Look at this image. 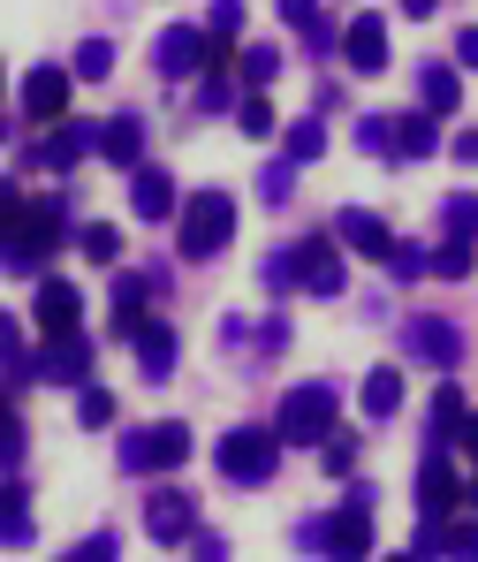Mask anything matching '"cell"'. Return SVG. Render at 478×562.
I'll return each instance as SVG.
<instances>
[{
  "label": "cell",
  "mask_w": 478,
  "mask_h": 562,
  "mask_svg": "<svg viewBox=\"0 0 478 562\" xmlns=\"http://www.w3.org/2000/svg\"><path fill=\"white\" fill-rule=\"evenodd\" d=\"M205 31H213V38H236V31H243V0H213V8H205Z\"/></svg>",
  "instance_id": "74e56055"
},
{
  "label": "cell",
  "mask_w": 478,
  "mask_h": 562,
  "mask_svg": "<svg viewBox=\"0 0 478 562\" xmlns=\"http://www.w3.org/2000/svg\"><path fill=\"white\" fill-rule=\"evenodd\" d=\"M342 61H350L357 77H380L387 69V23L380 15H357V23L342 31Z\"/></svg>",
  "instance_id": "5bb4252c"
},
{
  "label": "cell",
  "mask_w": 478,
  "mask_h": 562,
  "mask_svg": "<svg viewBox=\"0 0 478 562\" xmlns=\"http://www.w3.org/2000/svg\"><path fill=\"white\" fill-rule=\"evenodd\" d=\"M77 77H84V85L114 77V46H106V38H84V46H77Z\"/></svg>",
  "instance_id": "e575fe53"
},
{
  "label": "cell",
  "mask_w": 478,
  "mask_h": 562,
  "mask_svg": "<svg viewBox=\"0 0 478 562\" xmlns=\"http://www.w3.org/2000/svg\"><path fill=\"white\" fill-rule=\"evenodd\" d=\"M236 130H243V137H274V130H282V114H274V99H266V92H251L243 106H236Z\"/></svg>",
  "instance_id": "f1b7e54d"
},
{
  "label": "cell",
  "mask_w": 478,
  "mask_h": 562,
  "mask_svg": "<svg viewBox=\"0 0 478 562\" xmlns=\"http://www.w3.org/2000/svg\"><path fill=\"white\" fill-rule=\"evenodd\" d=\"M38 373H46V387H92V342H84L77 327H69V335H46Z\"/></svg>",
  "instance_id": "30bf717a"
},
{
  "label": "cell",
  "mask_w": 478,
  "mask_h": 562,
  "mask_svg": "<svg viewBox=\"0 0 478 562\" xmlns=\"http://www.w3.org/2000/svg\"><path fill=\"white\" fill-rule=\"evenodd\" d=\"M259 350H288V319H259Z\"/></svg>",
  "instance_id": "681fc988"
},
{
  "label": "cell",
  "mask_w": 478,
  "mask_h": 562,
  "mask_svg": "<svg viewBox=\"0 0 478 562\" xmlns=\"http://www.w3.org/2000/svg\"><path fill=\"white\" fill-rule=\"evenodd\" d=\"M357 145H365V153H395V122L365 114V122H357Z\"/></svg>",
  "instance_id": "7bdbcfd3"
},
{
  "label": "cell",
  "mask_w": 478,
  "mask_h": 562,
  "mask_svg": "<svg viewBox=\"0 0 478 562\" xmlns=\"http://www.w3.org/2000/svg\"><path fill=\"white\" fill-rule=\"evenodd\" d=\"M456 449H464V457H471V464H478V411H471V418H464V434H456Z\"/></svg>",
  "instance_id": "f5cc1de1"
},
{
  "label": "cell",
  "mask_w": 478,
  "mask_h": 562,
  "mask_svg": "<svg viewBox=\"0 0 478 562\" xmlns=\"http://www.w3.org/2000/svg\"><path fill=\"white\" fill-rule=\"evenodd\" d=\"M266 289H274V296H288V289H304V281H296V244H282V251L266 259Z\"/></svg>",
  "instance_id": "8d00e7d4"
},
{
  "label": "cell",
  "mask_w": 478,
  "mask_h": 562,
  "mask_svg": "<svg viewBox=\"0 0 478 562\" xmlns=\"http://www.w3.org/2000/svg\"><path fill=\"white\" fill-rule=\"evenodd\" d=\"M395 153H402V160H433V153H441V114H433V106H425V114H402V122H395Z\"/></svg>",
  "instance_id": "7402d4cb"
},
{
  "label": "cell",
  "mask_w": 478,
  "mask_h": 562,
  "mask_svg": "<svg viewBox=\"0 0 478 562\" xmlns=\"http://www.w3.org/2000/svg\"><path fill=\"white\" fill-rule=\"evenodd\" d=\"M0 471H23V418L0 411Z\"/></svg>",
  "instance_id": "d590c367"
},
{
  "label": "cell",
  "mask_w": 478,
  "mask_h": 562,
  "mask_svg": "<svg viewBox=\"0 0 478 562\" xmlns=\"http://www.w3.org/2000/svg\"><path fill=\"white\" fill-rule=\"evenodd\" d=\"M296 548H304V555H327V517H304V525H296Z\"/></svg>",
  "instance_id": "f6af8a7d"
},
{
  "label": "cell",
  "mask_w": 478,
  "mask_h": 562,
  "mask_svg": "<svg viewBox=\"0 0 478 562\" xmlns=\"http://www.w3.org/2000/svg\"><path fill=\"white\" fill-rule=\"evenodd\" d=\"M464 418H471V411H464V387H456V380H448V387H441V395H433V434H441V441H448V434H464Z\"/></svg>",
  "instance_id": "d6a6232c"
},
{
  "label": "cell",
  "mask_w": 478,
  "mask_h": 562,
  "mask_svg": "<svg viewBox=\"0 0 478 562\" xmlns=\"http://www.w3.org/2000/svg\"><path fill=\"white\" fill-rule=\"evenodd\" d=\"M191 457V426L183 418H160L152 434H122V471H175Z\"/></svg>",
  "instance_id": "5b68a950"
},
{
  "label": "cell",
  "mask_w": 478,
  "mask_h": 562,
  "mask_svg": "<svg viewBox=\"0 0 478 562\" xmlns=\"http://www.w3.org/2000/svg\"><path fill=\"white\" fill-rule=\"evenodd\" d=\"M61 236H69V205H61V198H38V205L8 198V267H15V274H38Z\"/></svg>",
  "instance_id": "6da1fadb"
},
{
  "label": "cell",
  "mask_w": 478,
  "mask_h": 562,
  "mask_svg": "<svg viewBox=\"0 0 478 562\" xmlns=\"http://www.w3.org/2000/svg\"><path fill=\"white\" fill-rule=\"evenodd\" d=\"M191 555H205V562H220V555H228V540H220V532H191Z\"/></svg>",
  "instance_id": "f907efd6"
},
{
  "label": "cell",
  "mask_w": 478,
  "mask_h": 562,
  "mask_svg": "<svg viewBox=\"0 0 478 562\" xmlns=\"http://www.w3.org/2000/svg\"><path fill=\"white\" fill-rule=\"evenodd\" d=\"M197 106H205V114H220V106H228V85H220V69H205V85H197Z\"/></svg>",
  "instance_id": "bcb514c9"
},
{
  "label": "cell",
  "mask_w": 478,
  "mask_h": 562,
  "mask_svg": "<svg viewBox=\"0 0 478 562\" xmlns=\"http://www.w3.org/2000/svg\"><path fill=\"white\" fill-rule=\"evenodd\" d=\"M175 350H183V342H175V327H168V319H145V327H137V373H145V380H168V373H175Z\"/></svg>",
  "instance_id": "ffe728a7"
},
{
  "label": "cell",
  "mask_w": 478,
  "mask_h": 562,
  "mask_svg": "<svg viewBox=\"0 0 478 562\" xmlns=\"http://www.w3.org/2000/svg\"><path fill=\"white\" fill-rule=\"evenodd\" d=\"M84 319V296H77V281H38V335H69Z\"/></svg>",
  "instance_id": "2e32d148"
},
{
  "label": "cell",
  "mask_w": 478,
  "mask_h": 562,
  "mask_svg": "<svg viewBox=\"0 0 478 562\" xmlns=\"http://www.w3.org/2000/svg\"><path fill=\"white\" fill-rule=\"evenodd\" d=\"M0 358H8V387H31V380H46V373H38V358L23 350V327H15V319L0 327Z\"/></svg>",
  "instance_id": "4316f807"
},
{
  "label": "cell",
  "mask_w": 478,
  "mask_h": 562,
  "mask_svg": "<svg viewBox=\"0 0 478 562\" xmlns=\"http://www.w3.org/2000/svg\"><path fill=\"white\" fill-rule=\"evenodd\" d=\"M441 221H448V236H478V198H471V190L441 198Z\"/></svg>",
  "instance_id": "836d02e7"
},
{
  "label": "cell",
  "mask_w": 478,
  "mask_h": 562,
  "mask_svg": "<svg viewBox=\"0 0 478 562\" xmlns=\"http://www.w3.org/2000/svg\"><path fill=\"white\" fill-rule=\"evenodd\" d=\"M0 540L8 548H31V486H23V471H0Z\"/></svg>",
  "instance_id": "44dd1931"
},
{
  "label": "cell",
  "mask_w": 478,
  "mask_h": 562,
  "mask_svg": "<svg viewBox=\"0 0 478 562\" xmlns=\"http://www.w3.org/2000/svg\"><path fill=\"white\" fill-rule=\"evenodd\" d=\"M145 532H152V548H191L197 532V509L183 486H152L145 494Z\"/></svg>",
  "instance_id": "8992f818"
},
{
  "label": "cell",
  "mask_w": 478,
  "mask_h": 562,
  "mask_svg": "<svg viewBox=\"0 0 478 562\" xmlns=\"http://www.w3.org/2000/svg\"><path fill=\"white\" fill-rule=\"evenodd\" d=\"M282 426H228L220 434V449H213V464L220 479H236V486H266L274 471H282Z\"/></svg>",
  "instance_id": "3957f363"
},
{
  "label": "cell",
  "mask_w": 478,
  "mask_h": 562,
  "mask_svg": "<svg viewBox=\"0 0 478 562\" xmlns=\"http://www.w3.org/2000/svg\"><path fill=\"white\" fill-rule=\"evenodd\" d=\"M236 236V198L228 190H191L183 213H175V251L183 259H220Z\"/></svg>",
  "instance_id": "7a4b0ae2"
},
{
  "label": "cell",
  "mask_w": 478,
  "mask_h": 562,
  "mask_svg": "<svg viewBox=\"0 0 478 562\" xmlns=\"http://www.w3.org/2000/svg\"><path fill=\"white\" fill-rule=\"evenodd\" d=\"M69 85H77V69H31L23 77V114L31 122H61L69 114Z\"/></svg>",
  "instance_id": "4fadbf2b"
},
{
  "label": "cell",
  "mask_w": 478,
  "mask_h": 562,
  "mask_svg": "<svg viewBox=\"0 0 478 562\" xmlns=\"http://www.w3.org/2000/svg\"><path fill=\"white\" fill-rule=\"evenodd\" d=\"M236 69H243V85L259 92V85H274V77H282V54H274V46H243V54H236Z\"/></svg>",
  "instance_id": "1f68e13d"
},
{
  "label": "cell",
  "mask_w": 478,
  "mask_h": 562,
  "mask_svg": "<svg viewBox=\"0 0 478 562\" xmlns=\"http://www.w3.org/2000/svg\"><path fill=\"white\" fill-rule=\"evenodd\" d=\"M274 426H282L288 449H319V441L334 434V387H327V380H304V387H288L282 403H274Z\"/></svg>",
  "instance_id": "277c9868"
},
{
  "label": "cell",
  "mask_w": 478,
  "mask_h": 562,
  "mask_svg": "<svg viewBox=\"0 0 478 562\" xmlns=\"http://www.w3.org/2000/svg\"><path fill=\"white\" fill-rule=\"evenodd\" d=\"M365 411H373V418H395V411H402V373H395V366H373V373H365Z\"/></svg>",
  "instance_id": "484cf974"
},
{
  "label": "cell",
  "mask_w": 478,
  "mask_h": 562,
  "mask_svg": "<svg viewBox=\"0 0 478 562\" xmlns=\"http://www.w3.org/2000/svg\"><path fill=\"white\" fill-rule=\"evenodd\" d=\"M395 8H402V15H410V23H425V15H433V8H441V0H395Z\"/></svg>",
  "instance_id": "db71d44e"
},
{
  "label": "cell",
  "mask_w": 478,
  "mask_h": 562,
  "mask_svg": "<svg viewBox=\"0 0 478 562\" xmlns=\"http://www.w3.org/2000/svg\"><path fill=\"white\" fill-rule=\"evenodd\" d=\"M319 153H327V122H319V114L288 122V137H282V160H296V168H311Z\"/></svg>",
  "instance_id": "d4e9b609"
},
{
  "label": "cell",
  "mask_w": 478,
  "mask_h": 562,
  "mask_svg": "<svg viewBox=\"0 0 478 562\" xmlns=\"http://www.w3.org/2000/svg\"><path fill=\"white\" fill-rule=\"evenodd\" d=\"M425 267H433V259H425L418 244H395V251H387V274H395V281H418Z\"/></svg>",
  "instance_id": "f35d334b"
},
{
  "label": "cell",
  "mask_w": 478,
  "mask_h": 562,
  "mask_svg": "<svg viewBox=\"0 0 478 562\" xmlns=\"http://www.w3.org/2000/svg\"><path fill=\"white\" fill-rule=\"evenodd\" d=\"M334 244H342V236H296V281H304L311 296H342V289H350V267H342Z\"/></svg>",
  "instance_id": "ba28073f"
},
{
  "label": "cell",
  "mask_w": 478,
  "mask_h": 562,
  "mask_svg": "<svg viewBox=\"0 0 478 562\" xmlns=\"http://www.w3.org/2000/svg\"><path fill=\"white\" fill-rule=\"evenodd\" d=\"M334 236H342L350 251H365V259H387V251H395L387 221H380V213H365V205H342V213H334Z\"/></svg>",
  "instance_id": "9a60e30c"
},
{
  "label": "cell",
  "mask_w": 478,
  "mask_h": 562,
  "mask_svg": "<svg viewBox=\"0 0 478 562\" xmlns=\"http://www.w3.org/2000/svg\"><path fill=\"white\" fill-rule=\"evenodd\" d=\"M77 244H84V259H92V267H114V259H122V228H106V221L77 228Z\"/></svg>",
  "instance_id": "f546056e"
},
{
  "label": "cell",
  "mask_w": 478,
  "mask_h": 562,
  "mask_svg": "<svg viewBox=\"0 0 478 562\" xmlns=\"http://www.w3.org/2000/svg\"><path fill=\"white\" fill-rule=\"evenodd\" d=\"M220 342H259V327H251L243 312H228V319H220Z\"/></svg>",
  "instance_id": "c3c4849f"
},
{
  "label": "cell",
  "mask_w": 478,
  "mask_h": 562,
  "mask_svg": "<svg viewBox=\"0 0 478 562\" xmlns=\"http://www.w3.org/2000/svg\"><path fill=\"white\" fill-rule=\"evenodd\" d=\"M274 8H282L288 31H311V23H319V0H274Z\"/></svg>",
  "instance_id": "ee69618b"
},
{
  "label": "cell",
  "mask_w": 478,
  "mask_h": 562,
  "mask_svg": "<svg viewBox=\"0 0 478 562\" xmlns=\"http://www.w3.org/2000/svg\"><path fill=\"white\" fill-rule=\"evenodd\" d=\"M448 153H456L464 168H478V130H456V137H448Z\"/></svg>",
  "instance_id": "816d5d0a"
},
{
  "label": "cell",
  "mask_w": 478,
  "mask_h": 562,
  "mask_svg": "<svg viewBox=\"0 0 478 562\" xmlns=\"http://www.w3.org/2000/svg\"><path fill=\"white\" fill-rule=\"evenodd\" d=\"M456 69H478V23L456 31Z\"/></svg>",
  "instance_id": "7dc6e473"
},
{
  "label": "cell",
  "mask_w": 478,
  "mask_h": 562,
  "mask_svg": "<svg viewBox=\"0 0 478 562\" xmlns=\"http://www.w3.org/2000/svg\"><path fill=\"white\" fill-rule=\"evenodd\" d=\"M213 61V31H191V23H168L160 38H152V69L160 77H197Z\"/></svg>",
  "instance_id": "9c48e42d"
},
{
  "label": "cell",
  "mask_w": 478,
  "mask_h": 562,
  "mask_svg": "<svg viewBox=\"0 0 478 562\" xmlns=\"http://www.w3.org/2000/svg\"><path fill=\"white\" fill-rule=\"evenodd\" d=\"M77 426H84V434H106V426H114V395H106V387H77Z\"/></svg>",
  "instance_id": "4dcf8cb0"
},
{
  "label": "cell",
  "mask_w": 478,
  "mask_h": 562,
  "mask_svg": "<svg viewBox=\"0 0 478 562\" xmlns=\"http://www.w3.org/2000/svg\"><path fill=\"white\" fill-rule=\"evenodd\" d=\"M418 99H425L433 114H456V106H464V85H456V69L425 61V69H418Z\"/></svg>",
  "instance_id": "cb8c5ba5"
},
{
  "label": "cell",
  "mask_w": 478,
  "mask_h": 562,
  "mask_svg": "<svg viewBox=\"0 0 478 562\" xmlns=\"http://www.w3.org/2000/svg\"><path fill=\"white\" fill-rule=\"evenodd\" d=\"M464 494H471V486H464V471H456V457H448V449H441V434H433V449H425V464H418V509H425V517H448Z\"/></svg>",
  "instance_id": "52a82bcc"
},
{
  "label": "cell",
  "mask_w": 478,
  "mask_h": 562,
  "mask_svg": "<svg viewBox=\"0 0 478 562\" xmlns=\"http://www.w3.org/2000/svg\"><path fill=\"white\" fill-rule=\"evenodd\" d=\"M99 153H106V168H145V114H114L99 130Z\"/></svg>",
  "instance_id": "ac0fdd59"
},
{
  "label": "cell",
  "mask_w": 478,
  "mask_h": 562,
  "mask_svg": "<svg viewBox=\"0 0 478 562\" xmlns=\"http://www.w3.org/2000/svg\"><path fill=\"white\" fill-rule=\"evenodd\" d=\"M92 145H99L92 122H54V137H46V145H38V153H31L23 168H69V160H84Z\"/></svg>",
  "instance_id": "e0dca14e"
},
{
  "label": "cell",
  "mask_w": 478,
  "mask_h": 562,
  "mask_svg": "<svg viewBox=\"0 0 478 562\" xmlns=\"http://www.w3.org/2000/svg\"><path fill=\"white\" fill-rule=\"evenodd\" d=\"M122 555V540H114V532H92V540H77V548H69V562H114Z\"/></svg>",
  "instance_id": "b9f144b4"
},
{
  "label": "cell",
  "mask_w": 478,
  "mask_h": 562,
  "mask_svg": "<svg viewBox=\"0 0 478 562\" xmlns=\"http://www.w3.org/2000/svg\"><path fill=\"white\" fill-rule=\"evenodd\" d=\"M471 267H478V236H448V244L433 251V274L441 281H471Z\"/></svg>",
  "instance_id": "83f0119b"
},
{
  "label": "cell",
  "mask_w": 478,
  "mask_h": 562,
  "mask_svg": "<svg viewBox=\"0 0 478 562\" xmlns=\"http://www.w3.org/2000/svg\"><path fill=\"white\" fill-rule=\"evenodd\" d=\"M145 289H152V274L114 281V335H129V342H137V327H145Z\"/></svg>",
  "instance_id": "603a6c76"
},
{
  "label": "cell",
  "mask_w": 478,
  "mask_h": 562,
  "mask_svg": "<svg viewBox=\"0 0 478 562\" xmlns=\"http://www.w3.org/2000/svg\"><path fill=\"white\" fill-rule=\"evenodd\" d=\"M471 509H478V479H471Z\"/></svg>",
  "instance_id": "11a10c76"
},
{
  "label": "cell",
  "mask_w": 478,
  "mask_h": 562,
  "mask_svg": "<svg viewBox=\"0 0 478 562\" xmlns=\"http://www.w3.org/2000/svg\"><path fill=\"white\" fill-rule=\"evenodd\" d=\"M327 555H373V509L365 502H350V509L327 517Z\"/></svg>",
  "instance_id": "d6986e66"
},
{
  "label": "cell",
  "mask_w": 478,
  "mask_h": 562,
  "mask_svg": "<svg viewBox=\"0 0 478 562\" xmlns=\"http://www.w3.org/2000/svg\"><path fill=\"white\" fill-rule=\"evenodd\" d=\"M288 190H296V160H282V168L259 176V198H266V205H288Z\"/></svg>",
  "instance_id": "ab89813d"
},
{
  "label": "cell",
  "mask_w": 478,
  "mask_h": 562,
  "mask_svg": "<svg viewBox=\"0 0 478 562\" xmlns=\"http://www.w3.org/2000/svg\"><path fill=\"white\" fill-rule=\"evenodd\" d=\"M129 213L137 221H175L183 213V190L168 168H129Z\"/></svg>",
  "instance_id": "7c38bea8"
},
{
  "label": "cell",
  "mask_w": 478,
  "mask_h": 562,
  "mask_svg": "<svg viewBox=\"0 0 478 562\" xmlns=\"http://www.w3.org/2000/svg\"><path fill=\"white\" fill-rule=\"evenodd\" d=\"M319 457H327V471H334V479H350V471H357V441L327 434V441H319Z\"/></svg>",
  "instance_id": "60d3db41"
},
{
  "label": "cell",
  "mask_w": 478,
  "mask_h": 562,
  "mask_svg": "<svg viewBox=\"0 0 478 562\" xmlns=\"http://www.w3.org/2000/svg\"><path fill=\"white\" fill-rule=\"evenodd\" d=\"M402 350H410L418 366H433V373H448V366L464 358V335H456L448 319H433V312H418V319L402 327Z\"/></svg>",
  "instance_id": "8fae6325"
}]
</instances>
